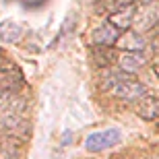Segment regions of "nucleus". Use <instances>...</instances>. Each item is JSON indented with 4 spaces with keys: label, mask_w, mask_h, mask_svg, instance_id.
Returning a JSON list of instances; mask_svg holds the SVG:
<instances>
[{
    "label": "nucleus",
    "mask_w": 159,
    "mask_h": 159,
    "mask_svg": "<svg viewBox=\"0 0 159 159\" xmlns=\"http://www.w3.org/2000/svg\"><path fill=\"white\" fill-rule=\"evenodd\" d=\"M25 110L27 99L19 91H6L0 93V126L12 134H25Z\"/></svg>",
    "instance_id": "nucleus-1"
},
{
    "label": "nucleus",
    "mask_w": 159,
    "mask_h": 159,
    "mask_svg": "<svg viewBox=\"0 0 159 159\" xmlns=\"http://www.w3.org/2000/svg\"><path fill=\"white\" fill-rule=\"evenodd\" d=\"M101 89L106 91L107 95H112L116 99L122 101H136L139 97L147 93L145 91V85L141 81H136L130 72H106L101 77Z\"/></svg>",
    "instance_id": "nucleus-2"
},
{
    "label": "nucleus",
    "mask_w": 159,
    "mask_h": 159,
    "mask_svg": "<svg viewBox=\"0 0 159 159\" xmlns=\"http://www.w3.org/2000/svg\"><path fill=\"white\" fill-rule=\"evenodd\" d=\"M122 141V132L118 128H106V130H97L85 139V149L89 153H101L106 149L116 147Z\"/></svg>",
    "instance_id": "nucleus-3"
},
{
    "label": "nucleus",
    "mask_w": 159,
    "mask_h": 159,
    "mask_svg": "<svg viewBox=\"0 0 159 159\" xmlns=\"http://www.w3.org/2000/svg\"><path fill=\"white\" fill-rule=\"evenodd\" d=\"M120 35H122V31L118 27H114L112 23H103L99 27H95L93 33H91V41H93L95 48H114L118 43Z\"/></svg>",
    "instance_id": "nucleus-4"
},
{
    "label": "nucleus",
    "mask_w": 159,
    "mask_h": 159,
    "mask_svg": "<svg viewBox=\"0 0 159 159\" xmlns=\"http://www.w3.org/2000/svg\"><path fill=\"white\" fill-rule=\"evenodd\" d=\"M134 19H136L134 4H126V6H120V8L110 12L107 23H112L114 27H118L120 31H128V29L134 27Z\"/></svg>",
    "instance_id": "nucleus-5"
},
{
    "label": "nucleus",
    "mask_w": 159,
    "mask_h": 159,
    "mask_svg": "<svg viewBox=\"0 0 159 159\" xmlns=\"http://www.w3.org/2000/svg\"><path fill=\"white\" fill-rule=\"evenodd\" d=\"M134 112L139 118L147 120V122L157 120L159 118V99L153 97V95H143V97H139L134 101Z\"/></svg>",
    "instance_id": "nucleus-6"
},
{
    "label": "nucleus",
    "mask_w": 159,
    "mask_h": 159,
    "mask_svg": "<svg viewBox=\"0 0 159 159\" xmlns=\"http://www.w3.org/2000/svg\"><path fill=\"white\" fill-rule=\"evenodd\" d=\"M116 46L122 52H143L145 46H147V41H145V37L136 29H128V31H122V35H120Z\"/></svg>",
    "instance_id": "nucleus-7"
},
{
    "label": "nucleus",
    "mask_w": 159,
    "mask_h": 159,
    "mask_svg": "<svg viewBox=\"0 0 159 159\" xmlns=\"http://www.w3.org/2000/svg\"><path fill=\"white\" fill-rule=\"evenodd\" d=\"M21 85H23V75H21L17 68H12V66L0 68V93L17 91Z\"/></svg>",
    "instance_id": "nucleus-8"
},
{
    "label": "nucleus",
    "mask_w": 159,
    "mask_h": 159,
    "mask_svg": "<svg viewBox=\"0 0 159 159\" xmlns=\"http://www.w3.org/2000/svg\"><path fill=\"white\" fill-rule=\"evenodd\" d=\"M118 66H120V70L124 72H136L139 68H143V64H145V58H143L139 52H124L118 56Z\"/></svg>",
    "instance_id": "nucleus-9"
},
{
    "label": "nucleus",
    "mask_w": 159,
    "mask_h": 159,
    "mask_svg": "<svg viewBox=\"0 0 159 159\" xmlns=\"http://www.w3.org/2000/svg\"><path fill=\"white\" fill-rule=\"evenodd\" d=\"M23 37V27L11 19L6 21H0V39L4 43H17L19 39Z\"/></svg>",
    "instance_id": "nucleus-10"
},
{
    "label": "nucleus",
    "mask_w": 159,
    "mask_h": 159,
    "mask_svg": "<svg viewBox=\"0 0 159 159\" xmlns=\"http://www.w3.org/2000/svg\"><path fill=\"white\" fill-rule=\"evenodd\" d=\"M157 12H153V11H143V15H139L136 12V19H134V25H136V31L141 33V31H147V29H151L155 25V21H157Z\"/></svg>",
    "instance_id": "nucleus-11"
},
{
    "label": "nucleus",
    "mask_w": 159,
    "mask_h": 159,
    "mask_svg": "<svg viewBox=\"0 0 159 159\" xmlns=\"http://www.w3.org/2000/svg\"><path fill=\"white\" fill-rule=\"evenodd\" d=\"M93 58L99 66H110L114 60H118V56L114 54L112 48H95L93 50Z\"/></svg>",
    "instance_id": "nucleus-12"
},
{
    "label": "nucleus",
    "mask_w": 159,
    "mask_h": 159,
    "mask_svg": "<svg viewBox=\"0 0 159 159\" xmlns=\"http://www.w3.org/2000/svg\"><path fill=\"white\" fill-rule=\"evenodd\" d=\"M118 6H126V4H132V0H116Z\"/></svg>",
    "instance_id": "nucleus-13"
},
{
    "label": "nucleus",
    "mask_w": 159,
    "mask_h": 159,
    "mask_svg": "<svg viewBox=\"0 0 159 159\" xmlns=\"http://www.w3.org/2000/svg\"><path fill=\"white\" fill-rule=\"evenodd\" d=\"M153 72H155V77H159V60L153 64Z\"/></svg>",
    "instance_id": "nucleus-14"
},
{
    "label": "nucleus",
    "mask_w": 159,
    "mask_h": 159,
    "mask_svg": "<svg viewBox=\"0 0 159 159\" xmlns=\"http://www.w3.org/2000/svg\"><path fill=\"white\" fill-rule=\"evenodd\" d=\"M143 4H151V2H155V0H141Z\"/></svg>",
    "instance_id": "nucleus-15"
}]
</instances>
